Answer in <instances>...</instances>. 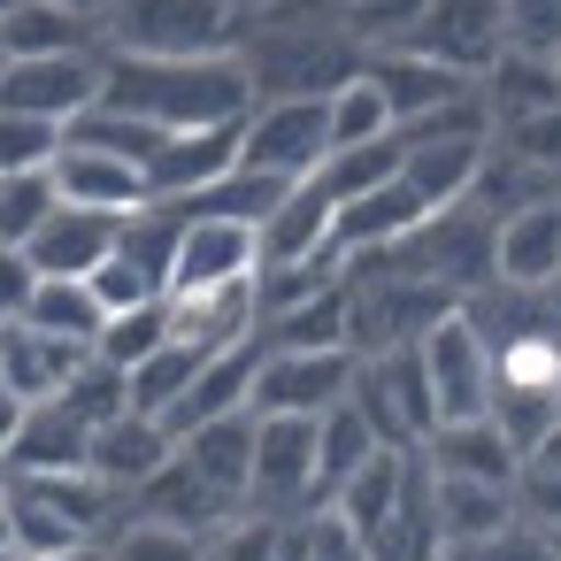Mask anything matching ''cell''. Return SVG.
Listing matches in <instances>:
<instances>
[{
	"label": "cell",
	"instance_id": "obj_6",
	"mask_svg": "<svg viewBox=\"0 0 561 561\" xmlns=\"http://www.w3.org/2000/svg\"><path fill=\"white\" fill-rule=\"evenodd\" d=\"M262 415V408H254ZM254 515L277 523H308L323 507V454H316V415H262L254 431V484H247Z\"/></svg>",
	"mask_w": 561,
	"mask_h": 561
},
{
	"label": "cell",
	"instance_id": "obj_33",
	"mask_svg": "<svg viewBox=\"0 0 561 561\" xmlns=\"http://www.w3.org/2000/svg\"><path fill=\"white\" fill-rule=\"evenodd\" d=\"M170 339H178V316H170V300H147V308H116V316L101 323L93 354H101V362H116V369H139V362H154Z\"/></svg>",
	"mask_w": 561,
	"mask_h": 561
},
{
	"label": "cell",
	"instance_id": "obj_7",
	"mask_svg": "<svg viewBox=\"0 0 561 561\" xmlns=\"http://www.w3.org/2000/svg\"><path fill=\"white\" fill-rule=\"evenodd\" d=\"M354 408L369 415V431H377L385 446H400V454H423V438L438 431V400H431L423 346H385V354H362Z\"/></svg>",
	"mask_w": 561,
	"mask_h": 561
},
{
	"label": "cell",
	"instance_id": "obj_48",
	"mask_svg": "<svg viewBox=\"0 0 561 561\" xmlns=\"http://www.w3.org/2000/svg\"><path fill=\"white\" fill-rule=\"evenodd\" d=\"M270 561H308V523H285V538H277Z\"/></svg>",
	"mask_w": 561,
	"mask_h": 561
},
{
	"label": "cell",
	"instance_id": "obj_52",
	"mask_svg": "<svg viewBox=\"0 0 561 561\" xmlns=\"http://www.w3.org/2000/svg\"><path fill=\"white\" fill-rule=\"evenodd\" d=\"M62 9H78V16H93V24H108V9H116V0H62Z\"/></svg>",
	"mask_w": 561,
	"mask_h": 561
},
{
	"label": "cell",
	"instance_id": "obj_57",
	"mask_svg": "<svg viewBox=\"0 0 561 561\" xmlns=\"http://www.w3.org/2000/svg\"><path fill=\"white\" fill-rule=\"evenodd\" d=\"M0 78H9V55H0Z\"/></svg>",
	"mask_w": 561,
	"mask_h": 561
},
{
	"label": "cell",
	"instance_id": "obj_5",
	"mask_svg": "<svg viewBox=\"0 0 561 561\" xmlns=\"http://www.w3.org/2000/svg\"><path fill=\"white\" fill-rule=\"evenodd\" d=\"M392 254H400L415 277H431V285H446V293L477 300L484 285H500V216H492L484 201L438 208V216H423Z\"/></svg>",
	"mask_w": 561,
	"mask_h": 561
},
{
	"label": "cell",
	"instance_id": "obj_58",
	"mask_svg": "<svg viewBox=\"0 0 561 561\" xmlns=\"http://www.w3.org/2000/svg\"><path fill=\"white\" fill-rule=\"evenodd\" d=\"M553 62H561V47H553Z\"/></svg>",
	"mask_w": 561,
	"mask_h": 561
},
{
	"label": "cell",
	"instance_id": "obj_47",
	"mask_svg": "<svg viewBox=\"0 0 561 561\" xmlns=\"http://www.w3.org/2000/svg\"><path fill=\"white\" fill-rule=\"evenodd\" d=\"M24 415H32V400L0 385V469H9V454H16V438H24Z\"/></svg>",
	"mask_w": 561,
	"mask_h": 561
},
{
	"label": "cell",
	"instance_id": "obj_24",
	"mask_svg": "<svg viewBox=\"0 0 561 561\" xmlns=\"http://www.w3.org/2000/svg\"><path fill=\"white\" fill-rule=\"evenodd\" d=\"M170 454H178V431H170L162 415H147V408H131V415H116V423L93 431V469L116 477L124 492H139Z\"/></svg>",
	"mask_w": 561,
	"mask_h": 561
},
{
	"label": "cell",
	"instance_id": "obj_23",
	"mask_svg": "<svg viewBox=\"0 0 561 561\" xmlns=\"http://www.w3.org/2000/svg\"><path fill=\"white\" fill-rule=\"evenodd\" d=\"M93 362V346L55 339L39 323H9V362H0V385L24 392V400H62V385Z\"/></svg>",
	"mask_w": 561,
	"mask_h": 561
},
{
	"label": "cell",
	"instance_id": "obj_26",
	"mask_svg": "<svg viewBox=\"0 0 561 561\" xmlns=\"http://www.w3.org/2000/svg\"><path fill=\"white\" fill-rule=\"evenodd\" d=\"M484 108H492L500 131L523 124V116L561 108V62H553V55H530V47H507V55L484 70Z\"/></svg>",
	"mask_w": 561,
	"mask_h": 561
},
{
	"label": "cell",
	"instance_id": "obj_37",
	"mask_svg": "<svg viewBox=\"0 0 561 561\" xmlns=\"http://www.w3.org/2000/svg\"><path fill=\"white\" fill-rule=\"evenodd\" d=\"M70 124H47V116H24V108H0V170H55Z\"/></svg>",
	"mask_w": 561,
	"mask_h": 561
},
{
	"label": "cell",
	"instance_id": "obj_2",
	"mask_svg": "<svg viewBox=\"0 0 561 561\" xmlns=\"http://www.w3.org/2000/svg\"><path fill=\"white\" fill-rule=\"evenodd\" d=\"M239 62L254 70L262 101H300V93H339L369 70V47L346 24H285V16H247Z\"/></svg>",
	"mask_w": 561,
	"mask_h": 561
},
{
	"label": "cell",
	"instance_id": "obj_55",
	"mask_svg": "<svg viewBox=\"0 0 561 561\" xmlns=\"http://www.w3.org/2000/svg\"><path fill=\"white\" fill-rule=\"evenodd\" d=\"M0 362H9V323H0Z\"/></svg>",
	"mask_w": 561,
	"mask_h": 561
},
{
	"label": "cell",
	"instance_id": "obj_50",
	"mask_svg": "<svg viewBox=\"0 0 561 561\" xmlns=\"http://www.w3.org/2000/svg\"><path fill=\"white\" fill-rule=\"evenodd\" d=\"M530 461H538V469H553V477H561V423H553V431H546V438H538V446H530Z\"/></svg>",
	"mask_w": 561,
	"mask_h": 561
},
{
	"label": "cell",
	"instance_id": "obj_49",
	"mask_svg": "<svg viewBox=\"0 0 561 561\" xmlns=\"http://www.w3.org/2000/svg\"><path fill=\"white\" fill-rule=\"evenodd\" d=\"M47 561H116V546H108V538H85V546H62V553H47Z\"/></svg>",
	"mask_w": 561,
	"mask_h": 561
},
{
	"label": "cell",
	"instance_id": "obj_40",
	"mask_svg": "<svg viewBox=\"0 0 561 561\" xmlns=\"http://www.w3.org/2000/svg\"><path fill=\"white\" fill-rule=\"evenodd\" d=\"M93 293H101V308H108V316H116V308H147V300H170V285H162L147 262H131L124 247L93 270Z\"/></svg>",
	"mask_w": 561,
	"mask_h": 561
},
{
	"label": "cell",
	"instance_id": "obj_56",
	"mask_svg": "<svg viewBox=\"0 0 561 561\" xmlns=\"http://www.w3.org/2000/svg\"><path fill=\"white\" fill-rule=\"evenodd\" d=\"M9 9H24V0H0V16H9Z\"/></svg>",
	"mask_w": 561,
	"mask_h": 561
},
{
	"label": "cell",
	"instance_id": "obj_38",
	"mask_svg": "<svg viewBox=\"0 0 561 561\" xmlns=\"http://www.w3.org/2000/svg\"><path fill=\"white\" fill-rule=\"evenodd\" d=\"M423 9L431 0H346V32L377 55V47H408L423 32Z\"/></svg>",
	"mask_w": 561,
	"mask_h": 561
},
{
	"label": "cell",
	"instance_id": "obj_29",
	"mask_svg": "<svg viewBox=\"0 0 561 561\" xmlns=\"http://www.w3.org/2000/svg\"><path fill=\"white\" fill-rule=\"evenodd\" d=\"M85 461H93V423L70 400H32L9 469H85Z\"/></svg>",
	"mask_w": 561,
	"mask_h": 561
},
{
	"label": "cell",
	"instance_id": "obj_13",
	"mask_svg": "<svg viewBox=\"0 0 561 561\" xmlns=\"http://www.w3.org/2000/svg\"><path fill=\"white\" fill-rule=\"evenodd\" d=\"M469 78H484L500 55H507V0H431L423 9V32L408 39Z\"/></svg>",
	"mask_w": 561,
	"mask_h": 561
},
{
	"label": "cell",
	"instance_id": "obj_31",
	"mask_svg": "<svg viewBox=\"0 0 561 561\" xmlns=\"http://www.w3.org/2000/svg\"><path fill=\"white\" fill-rule=\"evenodd\" d=\"M377 446H385V438L369 431V415L354 408V392H346L339 408H323V415H316V454H323V507H331V492H339V484H346V477H354V469H362Z\"/></svg>",
	"mask_w": 561,
	"mask_h": 561
},
{
	"label": "cell",
	"instance_id": "obj_35",
	"mask_svg": "<svg viewBox=\"0 0 561 561\" xmlns=\"http://www.w3.org/2000/svg\"><path fill=\"white\" fill-rule=\"evenodd\" d=\"M400 131V116H392V101H385V85L362 70L354 85H339L331 93V154L339 147H369V139H392Z\"/></svg>",
	"mask_w": 561,
	"mask_h": 561
},
{
	"label": "cell",
	"instance_id": "obj_53",
	"mask_svg": "<svg viewBox=\"0 0 561 561\" xmlns=\"http://www.w3.org/2000/svg\"><path fill=\"white\" fill-rule=\"evenodd\" d=\"M0 561H47V553H32L24 538H9V546H0Z\"/></svg>",
	"mask_w": 561,
	"mask_h": 561
},
{
	"label": "cell",
	"instance_id": "obj_18",
	"mask_svg": "<svg viewBox=\"0 0 561 561\" xmlns=\"http://www.w3.org/2000/svg\"><path fill=\"white\" fill-rule=\"evenodd\" d=\"M116 247H124V216L62 201V208L39 224V239H32L24 254L39 262V277H93V270H101Z\"/></svg>",
	"mask_w": 561,
	"mask_h": 561
},
{
	"label": "cell",
	"instance_id": "obj_45",
	"mask_svg": "<svg viewBox=\"0 0 561 561\" xmlns=\"http://www.w3.org/2000/svg\"><path fill=\"white\" fill-rule=\"evenodd\" d=\"M500 147H515L523 162H538V170H553V178H561V108L507 124V131H500Z\"/></svg>",
	"mask_w": 561,
	"mask_h": 561
},
{
	"label": "cell",
	"instance_id": "obj_17",
	"mask_svg": "<svg viewBox=\"0 0 561 561\" xmlns=\"http://www.w3.org/2000/svg\"><path fill=\"white\" fill-rule=\"evenodd\" d=\"M492 139L500 131H446V139H408V185L423 193V208L438 216V208H461V201H477V185H484V162H492Z\"/></svg>",
	"mask_w": 561,
	"mask_h": 561
},
{
	"label": "cell",
	"instance_id": "obj_8",
	"mask_svg": "<svg viewBox=\"0 0 561 561\" xmlns=\"http://www.w3.org/2000/svg\"><path fill=\"white\" fill-rule=\"evenodd\" d=\"M239 162L262 170V178H277V185H308V178L331 162V101H323V93L254 101L247 139H239Z\"/></svg>",
	"mask_w": 561,
	"mask_h": 561
},
{
	"label": "cell",
	"instance_id": "obj_14",
	"mask_svg": "<svg viewBox=\"0 0 561 561\" xmlns=\"http://www.w3.org/2000/svg\"><path fill=\"white\" fill-rule=\"evenodd\" d=\"M55 185H62V201H78V208H108V216H139L147 201H154V185H147V162H131V154H116V147H93V139H62V154H55Z\"/></svg>",
	"mask_w": 561,
	"mask_h": 561
},
{
	"label": "cell",
	"instance_id": "obj_39",
	"mask_svg": "<svg viewBox=\"0 0 561 561\" xmlns=\"http://www.w3.org/2000/svg\"><path fill=\"white\" fill-rule=\"evenodd\" d=\"M277 538H285V523L247 507V515H231L224 530H208V538H201V561H270V553H277Z\"/></svg>",
	"mask_w": 561,
	"mask_h": 561
},
{
	"label": "cell",
	"instance_id": "obj_32",
	"mask_svg": "<svg viewBox=\"0 0 561 561\" xmlns=\"http://www.w3.org/2000/svg\"><path fill=\"white\" fill-rule=\"evenodd\" d=\"M400 170H408V139L392 131V139H369V147H339V154L316 170V185H323L331 201H362V193L392 185Z\"/></svg>",
	"mask_w": 561,
	"mask_h": 561
},
{
	"label": "cell",
	"instance_id": "obj_4",
	"mask_svg": "<svg viewBox=\"0 0 561 561\" xmlns=\"http://www.w3.org/2000/svg\"><path fill=\"white\" fill-rule=\"evenodd\" d=\"M239 32L231 0H116L101 24L116 55H239Z\"/></svg>",
	"mask_w": 561,
	"mask_h": 561
},
{
	"label": "cell",
	"instance_id": "obj_41",
	"mask_svg": "<svg viewBox=\"0 0 561 561\" xmlns=\"http://www.w3.org/2000/svg\"><path fill=\"white\" fill-rule=\"evenodd\" d=\"M108 546H116V561H201L193 530H170V523H147V515H131Z\"/></svg>",
	"mask_w": 561,
	"mask_h": 561
},
{
	"label": "cell",
	"instance_id": "obj_19",
	"mask_svg": "<svg viewBox=\"0 0 561 561\" xmlns=\"http://www.w3.org/2000/svg\"><path fill=\"white\" fill-rule=\"evenodd\" d=\"M423 461L438 477H484V484H523V446L500 431V415H469V423H438L423 438Z\"/></svg>",
	"mask_w": 561,
	"mask_h": 561
},
{
	"label": "cell",
	"instance_id": "obj_12",
	"mask_svg": "<svg viewBox=\"0 0 561 561\" xmlns=\"http://www.w3.org/2000/svg\"><path fill=\"white\" fill-rule=\"evenodd\" d=\"M369 78L385 85V101H392L400 131H408V124H423V116H438V108H461V101H477V93H484V78L454 70V62L423 55V47H377V55H369Z\"/></svg>",
	"mask_w": 561,
	"mask_h": 561
},
{
	"label": "cell",
	"instance_id": "obj_54",
	"mask_svg": "<svg viewBox=\"0 0 561 561\" xmlns=\"http://www.w3.org/2000/svg\"><path fill=\"white\" fill-rule=\"evenodd\" d=\"M231 9H239V16H262V9H270V0H231Z\"/></svg>",
	"mask_w": 561,
	"mask_h": 561
},
{
	"label": "cell",
	"instance_id": "obj_1",
	"mask_svg": "<svg viewBox=\"0 0 561 561\" xmlns=\"http://www.w3.org/2000/svg\"><path fill=\"white\" fill-rule=\"evenodd\" d=\"M101 101L147 116L154 131H208V124H247L262 93L239 55H116L108 47Z\"/></svg>",
	"mask_w": 561,
	"mask_h": 561
},
{
	"label": "cell",
	"instance_id": "obj_21",
	"mask_svg": "<svg viewBox=\"0 0 561 561\" xmlns=\"http://www.w3.org/2000/svg\"><path fill=\"white\" fill-rule=\"evenodd\" d=\"M369 553L377 561H454V538H446V515H438V477H431L423 454H415V477H408L400 507L369 538Z\"/></svg>",
	"mask_w": 561,
	"mask_h": 561
},
{
	"label": "cell",
	"instance_id": "obj_15",
	"mask_svg": "<svg viewBox=\"0 0 561 561\" xmlns=\"http://www.w3.org/2000/svg\"><path fill=\"white\" fill-rule=\"evenodd\" d=\"M131 515H147V523H170V530H193V538H208V530H224L231 515H247L224 484H208L185 454H170L139 492H131Z\"/></svg>",
	"mask_w": 561,
	"mask_h": 561
},
{
	"label": "cell",
	"instance_id": "obj_16",
	"mask_svg": "<svg viewBox=\"0 0 561 561\" xmlns=\"http://www.w3.org/2000/svg\"><path fill=\"white\" fill-rule=\"evenodd\" d=\"M239 139H247V124L170 131V139L154 147V162H147V185H154V201H193V193L224 185V178L239 170Z\"/></svg>",
	"mask_w": 561,
	"mask_h": 561
},
{
	"label": "cell",
	"instance_id": "obj_42",
	"mask_svg": "<svg viewBox=\"0 0 561 561\" xmlns=\"http://www.w3.org/2000/svg\"><path fill=\"white\" fill-rule=\"evenodd\" d=\"M454 561H561V538L538 530L530 515H515L500 538H484V546H469V553H454Z\"/></svg>",
	"mask_w": 561,
	"mask_h": 561
},
{
	"label": "cell",
	"instance_id": "obj_51",
	"mask_svg": "<svg viewBox=\"0 0 561 561\" xmlns=\"http://www.w3.org/2000/svg\"><path fill=\"white\" fill-rule=\"evenodd\" d=\"M16 538V492H9V469H0V546Z\"/></svg>",
	"mask_w": 561,
	"mask_h": 561
},
{
	"label": "cell",
	"instance_id": "obj_9",
	"mask_svg": "<svg viewBox=\"0 0 561 561\" xmlns=\"http://www.w3.org/2000/svg\"><path fill=\"white\" fill-rule=\"evenodd\" d=\"M354 377H362V346H270L262 339L254 408L262 415H323L354 392Z\"/></svg>",
	"mask_w": 561,
	"mask_h": 561
},
{
	"label": "cell",
	"instance_id": "obj_44",
	"mask_svg": "<svg viewBox=\"0 0 561 561\" xmlns=\"http://www.w3.org/2000/svg\"><path fill=\"white\" fill-rule=\"evenodd\" d=\"M507 47L553 55L561 47V0H507Z\"/></svg>",
	"mask_w": 561,
	"mask_h": 561
},
{
	"label": "cell",
	"instance_id": "obj_27",
	"mask_svg": "<svg viewBox=\"0 0 561 561\" xmlns=\"http://www.w3.org/2000/svg\"><path fill=\"white\" fill-rule=\"evenodd\" d=\"M78 47H108L93 16L62 9V0H24V9L0 16V55L24 62V55H78Z\"/></svg>",
	"mask_w": 561,
	"mask_h": 561
},
{
	"label": "cell",
	"instance_id": "obj_28",
	"mask_svg": "<svg viewBox=\"0 0 561 561\" xmlns=\"http://www.w3.org/2000/svg\"><path fill=\"white\" fill-rule=\"evenodd\" d=\"M431 477H438V469H431ZM438 515H446L454 553H469V546L500 538V530L523 515V500H515V484H484V477H438Z\"/></svg>",
	"mask_w": 561,
	"mask_h": 561
},
{
	"label": "cell",
	"instance_id": "obj_3",
	"mask_svg": "<svg viewBox=\"0 0 561 561\" xmlns=\"http://www.w3.org/2000/svg\"><path fill=\"white\" fill-rule=\"evenodd\" d=\"M346 277H354V346H362V354L415 346L438 316L461 308V293L415 277L392 247H377V254H346Z\"/></svg>",
	"mask_w": 561,
	"mask_h": 561
},
{
	"label": "cell",
	"instance_id": "obj_20",
	"mask_svg": "<svg viewBox=\"0 0 561 561\" xmlns=\"http://www.w3.org/2000/svg\"><path fill=\"white\" fill-rule=\"evenodd\" d=\"M500 285L561 293V193L500 216Z\"/></svg>",
	"mask_w": 561,
	"mask_h": 561
},
{
	"label": "cell",
	"instance_id": "obj_43",
	"mask_svg": "<svg viewBox=\"0 0 561 561\" xmlns=\"http://www.w3.org/2000/svg\"><path fill=\"white\" fill-rule=\"evenodd\" d=\"M308 561H377V553H369V538L339 507H316L308 515Z\"/></svg>",
	"mask_w": 561,
	"mask_h": 561
},
{
	"label": "cell",
	"instance_id": "obj_11",
	"mask_svg": "<svg viewBox=\"0 0 561 561\" xmlns=\"http://www.w3.org/2000/svg\"><path fill=\"white\" fill-rule=\"evenodd\" d=\"M254 277H262V224H247V216H185V239H178V262H170V300L254 285Z\"/></svg>",
	"mask_w": 561,
	"mask_h": 561
},
{
	"label": "cell",
	"instance_id": "obj_34",
	"mask_svg": "<svg viewBox=\"0 0 561 561\" xmlns=\"http://www.w3.org/2000/svg\"><path fill=\"white\" fill-rule=\"evenodd\" d=\"M55 208H62L55 170H0V247H32Z\"/></svg>",
	"mask_w": 561,
	"mask_h": 561
},
{
	"label": "cell",
	"instance_id": "obj_25",
	"mask_svg": "<svg viewBox=\"0 0 561 561\" xmlns=\"http://www.w3.org/2000/svg\"><path fill=\"white\" fill-rule=\"evenodd\" d=\"M423 216H431V208H423V193H415L408 178H392V185H377V193H362V201H339V254L400 247Z\"/></svg>",
	"mask_w": 561,
	"mask_h": 561
},
{
	"label": "cell",
	"instance_id": "obj_30",
	"mask_svg": "<svg viewBox=\"0 0 561 561\" xmlns=\"http://www.w3.org/2000/svg\"><path fill=\"white\" fill-rule=\"evenodd\" d=\"M24 323H39V331H55V339L93 346V339H101V323H108V308H101L93 277H39V293H32V308H24Z\"/></svg>",
	"mask_w": 561,
	"mask_h": 561
},
{
	"label": "cell",
	"instance_id": "obj_36",
	"mask_svg": "<svg viewBox=\"0 0 561 561\" xmlns=\"http://www.w3.org/2000/svg\"><path fill=\"white\" fill-rule=\"evenodd\" d=\"M216 346H193V339H170L154 362H139L131 369V408H147V415H170L178 400H185V385L201 377V362H208Z\"/></svg>",
	"mask_w": 561,
	"mask_h": 561
},
{
	"label": "cell",
	"instance_id": "obj_22",
	"mask_svg": "<svg viewBox=\"0 0 561 561\" xmlns=\"http://www.w3.org/2000/svg\"><path fill=\"white\" fill-rule=\"evenodd\" d=\"M254 431H262V415H254V408H231V415L193 423V431L178 438V454H185L208 484H224V492L247 507V484H254Z\"/></svg>",
	"mask_w": 561,
	"mask_h": 561
},
{
	"label": "cell",
	"instance_id": "obj_46",
	"mask_svg": "<svg viewBox=\"0 0 561 561\" xmlns=\"http://www.w3.org/2000/svg\"><path fill=\"white\" fill-rule=\"evenodd\" d=\"M515 500H523V515H530L538 530H553V538H561V477H553V469L523 461V484H515Z\"/></svg>",
	"mask_w": 561,
	"mask_h": 561
},
{
	"label": "cell",
	"instance_id": "obj_10",
	"mask_svg": "<svg viewBox=\"0 0 561 561\" xmlns=\"http://www.w3.org/2000/svg\"><path fill=\"white\" fill-rule=\"evenodd\" d=\"M423 369H431V400H438V423H469V415H492V339L477 331L469 308L438 316L423 339Z\"/></svg>",
	"mask_w": 561,
	"mask_h": 561
}]
</instances>
